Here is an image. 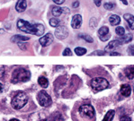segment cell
I'll use <instances>...</instances> for the list:
<instances>
[{"label":"cell","instance_id":"30","mask_svg":"<svg viewBox=\"0 0 134 121\" xmlns=\"http://www.w3.org/2000/svg\"><path fill=\"white\" fill-rule=\"evenodd\" d=\"M71 55H72V52H71L70 49L67 48L63 51V56H71Z\"/></svg>","mask_w":134,"mask_h":121},{"label":"cell","instance_id":"20","mask_svg":"<svg viewBox=\"0 0 134 121\" xmlns=\"http://www.w3.org/2000/svg\"><path fill=\"white\" fill-rule=\"evenodd\" d=\"M38 83L42 86V88H47L49 86V81L46 77L44 76H41L38 79Z\"/></svg>","mask_w":134,"mask_h":121},{"label":"cell","instance_id":"23","mask_svg":"<svg viewBox=\"0 0 134 121\" xmlns=\"http://www.w3.org/2000/svg\"><path fill=\"white\" fill-rule=\"evenodd\" d=\"M79 37L81 39H83V40H85L86 42L88 43H92L93 41H94V40H93V38L91 36H89L88 34H80Z\"/></svg>","mask_w":134,"mask_h":121},{"label":"cell","instance_id":"36","mask_svg":"<svg viewBox=\"0 0 134 121\" xmlns=\"http://www.w3.org/2000/svg\"><path fill=\"white\" fill-rule=\"evenodd\" d=\"M2 91H3V84L0 83V93H2Z\"/></svg>","mask_w":134,"mask_h":121},{"label":"cell","instance_id":"24","mask_svg":"<svg viewBox=\"0 0 134 121\" xmlns=\"http://www.w3.org/2000/svg\"><path fill=\"white\" fill-rule=\"evenodd\" d=\"M49 24L52 27H58L59 25V20L57 19V18H51L49 20Z\"/></svg>","mask_w":134,"mask_h":121},{"label":"cell","instance_id":"26","mask_svg":"<svg viewBox=\"0 0 134 121\" xmlns=\"http://www.w3.org/2000/svg\"><path fill=\"white\" fill-rule=\"evenodd\" d=\"M52 121H63V118L59 112H56L54 116L52 117Z\"/></svg>","mask_w":134,"mask_h":121},{"label":"cell","instance_id":"4","mask_svg":"<svg viewBox=\"0 0 134 121\" xmlns=\"http://www.w3.org/2000/svg\"><path fill=\"white\" fill-rule=\"evenodd\" d=\"M91 87L96 93L101 92L109 87V83L106 79L102 78V77H96L91 81Z\"/></svg>","mask_w":134,"mask_h":121},{"label":"cell","instance_id":"28","mask_svg":"<svg viewBox=\"0 0 134 121\" xmlns=\"http://www.w3.org/2000/svg\"><path fill=\"white\" fill-rule=\"evenodd\" d=\"M106 51H103V50H96L94 52H93L90 54V56H104L105 55Z\"/></svg>","mask_w":134,"mask_h":121},{"label":"cell","instance_id":"27","mask_svg":"<svg viewBox=\"0 0 134 121\" xmlns=\"http://www.w3.org/2000/svg\"><path fill=\"white\" fill-rule=\"evenodd\" d=\"M104 7L105 8L106 10H113V9H114V7H115V4L111 3V2H107V3H105L104 5Z\"/></svg>","mask_w":134,"mask_h":121},{"label":"cell","instance_id":"5","mask_svg":"<svg viewBox=\"0 0 134 121\" xmlns=\"http://www.w3.org/2000/svg\"><path fill=\"white\" fill-rule=\"evenodd\" d=\"M79 114L84 118H93L96 115V110H94V107L90 104H84L78 110Z\"/></svg>","mask_w":134,"mask_h":121},{"label":"cell","instance_id":"34","mask_svg":"<svg viewBox=\"0 0 134 121\" xmlns=\"http://www.w3.org/2000/svg\"><path fill=\"white\" fill-rule=\"evenodd\" d=\"M78 5H79V2H78V1H76L75 3H73V5H72V7H73L74 8H76V7H77Z\"/></svg>","mask_w":134,"mask_h":121},{"label":"cell","instance_id":"35","mask_svg":"<svg viewBox=\"0 0 134 121\" xmlns=\"http://www.w3.org/2000/svg\"><path fill=\"white\" fill-rule=\"evenodd\" d=\"M110 56H121V54L120 53H117V52H111Z\"/></svg>","mask_w":134,"mask_h":121},{"label":"cell","instance_id":"10","mask_svg":"<svg viewBox=\"0 0 134 121\" xmlns=\"http://www.w3.org/2000/svg\"><path fill=\"white\" fill-rule=\"evenodd\" d=\"M82 23V16L80 14H76L73 16L72 18V22H71V26L74 29H78L80 28Z\"/></svg>","mask_w":134,"mask_h":121},{"label":"cell","instance_id":"33","mask_svg":"<svg viewBox=\"0 0 134 121\" xmlns=\"http://www.w3.org/2000/svg\"><path fill=\"white\" fill-rule=\"evenodd\" d=\"M101 1H102V0H94V4H96V7H100V5H101Z\"/></svg>","mask_w":134,"mask_h":121},{"label":"cell","instance_id":"18","mask_svg":"<svg viewBox=\"0 0 134 121\" xmlns=\"http://www.w3.org/2000/svg\"><path fill=\"white\" fill-rule=\"evenodd\" d=\"M125 75L130 80L134 78V65H130L125 69Z\"/></svg>","mask_w":134,"mask_h":121},{"label":"cell","instance_id":"15","mask_svg":"<svg viewBox=\"0 0 134 121\" xmlns=\"http://www.w3.org/2000/svg\"><path fill=\"white\" fill-rule=\"evenodd\" d=\"M29 37H25V36H23V35H14L11 38V41L12 42H24L26 41V40H29Z\"/></svg>","mask_w":134,"mask_h":121},{"label":"cell","instance_id":"37","mask_svg":"<svg viewBox=\"0 0 134 121\" xmlns=\"http://www.w3.org/2000/svg\"><path fill=\"white\" fill-rule=\"evenodd\" d=\"M121 1H122V3L124 4V5H128V2H127V0H121Z\"/></svg>","mask_w":134,"mask_h":121},{"label":"cell","instance_id":"25","mask_svg":"<svg viewBox=\"0 0 134 121\" xmlns=\"http://www.w3.org/2000/svg\"><path fill=\"white\" fill-rule=\"evenodd\" d=\"M115 32H116V34L118 36H123L125 34V30L123 27H121V26H119V27L116 28V30H115Z\"/></svg>","mask_w":134,"mask_h":121},{"label":"cell","instance_id":"17","mask_svg":"<svg viewBox=\"0 0 134 121\" xmlns=\"http://www.w3.org/2000/svg\"><path fill=\"white\" fill-rule=\"evenodd\" d=\"M109 21H110V23L112 24L113 26H116L121 22V18H120V16L116 15V14H113V15H111L110 18H109Z\"/></svg>","mask_w":134,"mask_h":121},{"label":"cell","instance_id":"6","mask_svg":"<svg viewBox=\"0 0 134 121\" xmlns=\"http://www.w3.org/2000/svg\"><path fill=\"white\" fill-rule=\"evenodd\" d=\"M37 100H38L39 104L44 108L49 107V106H51V103H52V100H51V96H49L45 91H41L40 93H38V95H37Z\"/></svg>","mask_w":134,"mask_h":121},{"label":"cell","instance_id":"29","mask_svg":"<svg viewBox=\"0 0 134 121\" xmlns=\"http://www.w3.org/2000/svg\"><path fill=\"white\" fill-rule=\"evenodd\" d=\"M128 53L131 56H134V45H131V46L128 48Z\"/></svg>","mask_w":134,"mask_h":121},{"label":"cell","instance_id":"22","mask_svg":"<svg viewBox=\"0 0 134 121\" xmlns=\"http://www.w3.org/2000/svg\"><path fill=\"white\" fill-rule=\"evenodd\" d=\"M75 53L77 56H83L86 53V50L84 48H81V47H77V48L75 49Z\"/></svg>","mask_w":134,"mask_h":121},{"label":"cell","instance_id":"16","mask_svg":"<svg viewBox=\"0 0 134 121\" xmlns=\"http://www.w3.org/2000/svg\"><path fill=\"white\" fill-rule=\"evenodd\" d=\"M121 41V44H126V43H129L132 40V34L128 33V34H124L123 36H121L120 39H118Z\"/></svg>","mask_w":134,"mask_h":121},{"label":"cell","instance_id":"12","mask_svg":"<svg viewBox=\"0 0 134 121\" xmlns=\"http://www.w3.org/2000/svg\"><path fill=\"white\" fill-rule=\"evenodd\" d=\"M131 93V88L129 84H122L121 86V94L123 97H129Z\"/></svg>","mask_w":134,"mask_h":121},{"label":"cell","instance_id":"31","mask_svg":"<svg viewBox=\"0 0 134 121\" xmlns=\"http://www.w3.org/2000/svg\"><path fill=\"white\" fill-rule=\"evenodd\" d=\"M120 121H131V119L129 118V117L124 116V117H121V119H120Z\"/></svg>","mask_w":134,"mask_h":121},{"label":"cell","instance_id":"1","mask_svg":"<svg viewBox=\"0 0 134 121\" xmlns=\"http://www.w3.org/2000/svg\"><path fill=\"white\" fill-rule=\"evenodd\" d=\"M17 28L20 31L29 34H34L36 36H42L44 33V26L41 23H34L32 24L27 21H24L23 19L18 20L17 22Z\"/></svg>","mask_w":134,"mask_h":121},{"label":"cell","instance_id":"32","mask_svg":"<svg viewBox=\"0 0 134 121\" xmlns=\"http://www.w3.org/2000/svg\"><path fill=\"white\" fill-rule=\"evenodd\" d=\"M52 1L57 5H61V4H63L65 2V0H52Z\"/></svg>","mask_w":134,"mask_h":121},{"label":"cell","instance_id":"8","mask_svg":"<svg viewBox=\"0 0 134 121\" xmlns=\"http://www.w3.org/2000/svg\"><path fill=\"white\" fill-rule=\"evenodd\" d=\"M98 36L102 41H106V40H108L111 37L110 33H109V28L106 27V26L101 27L98 31Z\"/></svg>","mask_w":134,"mask_h":121},{"label":"cell","instance_id":"3","mask_svg":"<svg viewBox=\"0 0 134 121\" xmlns=\"http://www.w3.org/2000/svg\"><path fill=\"white\" fill-rule=\"evenodd\" d=\"M28 102V97L23 92H19L12 100V107L14 110H21L22 108H24L26 105V103Z\"/></svg>","mask_w":134,"mask_h":121},{"label":"cell","instance_id":"13","mask_svg":"<svg viewBox=\"0 0 134 121\" xmlns=\"http://www.w3.org/2000/svg\"><path fill=\"white\" fill-rule=\"evenodd\" d=\"M120 45H121V41L119 40H113V41H110L109 42V44L105 47V51L114 50V49H116L117 47H119Z\"/></svg>","mask_w":134,"mask_h":121},{"label":"cell","instance_id":"38","mask_svg":"<svg viewBox=\"0 0 134 121\" xmlns=\"http://www.w3.org/2000/svg\"><path fill=\"white\" fill-rule=\"evenodd\" d=\"M9 121H20V120H18L17 118H12V119L9 120Z\"/></svg>","mask_w":134,"mask_h":121},{"label":"cell","instance_id":"19","mask_svg":"<svg viewBox=\"0 0 134 121\" xmlns=\"http://www.w3.org/2000/svg\"><path fill=\"white\" fill-rule=\"evenodd\" d=\"M63 12H64V9L59 7H52V10H51V13H52V14L55 17L60 16Z\"/></svg>","mask_w":134,"mask_h":121},{"label":"cell","instance_id":"21","mask_svg":"<svg viewBox=\"0 0 134 121\" xmlns=\"http://www.w3.org/2000/svg\"><path fill=\"white\" fill-rule=\"evenodd\" d=\"M114 114H115V111L113 110H109L108 112L106 113V115L104 116V119H103V121H112L113 117H114Z\"/></svg>","mask_w":134,"mask_h":121},{"label":"cell","instance_id":"9","mask_svg":"<svg viewBox=\"0 0 134 121\" xmlns=\"http://www.w3.org/2000/svg\"><path fill=\"white\" fill-rule=\"evenodd\" d=\"M53 41V35L51 33H47L46 35H44L43 37L39 40V42L42 45V47H47L49 45H51Z\"/></svg>","mask_w":134,"mask_h":121},{"label":"cell","instance_id":"11","mask_svg":"<svg viewBox=\"0 0 134 121\" xmlns=\"http://www.w3.org/2000/svg\"><path fill=\"white\" fill-rule=\"evenodd\" d=\"M26 7H27V2H26V0H18L15 5L16 11L19 12V13H22V12L25 11Z\"/></svg>","mask_w":134,"mask_h":121},{"label":"cell","instance_id":"2","mask_svg":"<svg viewBox=\"0 0 134 121\" xmlns=\"http://www.w3.org/2000/svg\"><path fill=\"white\" fill-rule=\"evenodd\" d=\"M31 78V73L29 70L25 68H17L14 71L12 75V83H24L29 81Z\"/></svg>","mask_w":134,"mask_h":121},{"label":"cell","instance_id":"7","mask_svg":"<svg viewBox=\"0 0 134 121\" xmlns=\"http://www.w3.org/2000/svg\"><path fill=\"white\" fill-rule=\"evenodd\" d=\"M55 36L59 40H64L69 36V31L66 26H58L55 30Z\"/></svg>","mask_w":134,"mask_h":121},{"label":"cell","instance_id":"14","mask_svg":"<svg viewBox=\"0 0 134 121\" xmlns=\"http://www.w3.org/2000/svg\"><path fill=\"white\" fill-rule=\"evenodd\" d=\"M124 19L128 22V25L131 30H134V16L130 14H124Z\"/></svg>","mask_w":134,"mask_h":121}]
</instances>
